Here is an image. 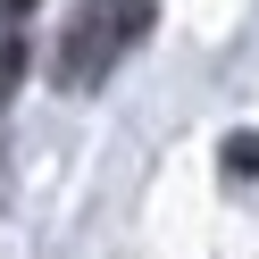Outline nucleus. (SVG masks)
I'll return each mask as SVG.
<instances>
[{
    "label": "nucleus",
    "instance_id": "nucleus-4",
    "mask_svg": "<svg viewBox=\"0 0 259 259\" xmlns=\"http://www.w3.org/2000/svg\"><path fill=\"white\" fill-rule=\"evenodd\" d=\"M0 9H9V17H25V9H34V0H0Z\"/></svg>",
    "mask_w": 259,
    "mask_h": 259
},
{
    "label": "nucleus",
    "instance_id": "nucleus-2",
    "mask_svg": "<svg viewBox=\"0 0 259 259\" xmlns=\"http://www.w3.org/2000/svg\"><path fill=\"white\" fill-rule=\"evenodd\" d=\"M25 84V34H0V101Z\"/></svg>",
    "mask_w": 259,
    "mask_h": 259
},
{
    "label": "nucleus",
    "instance_id": "nucleus-3",
    "mask_svg": "<svg viewBox=\"0 0 259 259\" xmlns=\"http://www.w3.org/2000/svg\"><path fill=\"white\" fill-rule=\"evenodd\" d=\"M226 176H259V134H234V142H226Z\"/></svg>",
    "mask_w": 259,
    "mask_h": 259
},
{
    "label": "nucleus",
    "instance_id": "nucleus-1",
    "mask_svg": "<svg viewBox=\"0 0 259 259\" xmlns=\"http://www.w3.org/2000/svg\"><path fill=\"white\" fill-rule=\"evenodd\" d=\"M151 17H159L151 0H84V9L67 17V34H59V84L92 92L142 34H151Z\"/></svg>",
    "mask_w": 259,
    "mask_h": 259
}]
</instances>
